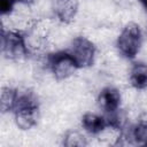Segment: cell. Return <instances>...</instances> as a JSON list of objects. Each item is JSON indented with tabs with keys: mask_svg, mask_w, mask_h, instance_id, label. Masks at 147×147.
<instances>
[{
	"mask_svg": "<svg viewBox=\"0 0 147 147\" xmlns=\"http://www.w3.org/2000/svg\"><path fill=\"white\" fill-rule=\"evenodd\" d=\"M130 136L134 144L147 146V122H140L132 126Z\"/></svg>",
	"mask_w": 147,
	"mask_h": 147,
	"instance_id": "cell-11",
	"label": "cell"
},
{
	"mask_svg": "<svg viewBox=\"0 0 147 147\" xmlns=\"http://www.w3.org/2000/svg\"><path fill=\"white\" fill-rule=\"evenodd\" d=\"M82 126L90 134H99L109 126V123L107 117L105 116H100L93 113H86L82 117Z\"/></svg>",
	"mask_w": 147,
	"mask_h": 147,
	"instance_id": "cell-8",
	"label": "cell"
},
{
	"mask_svg": "<svg viewBox=\"0 0 147 147\" xmlns=\"http://www.w3.org/2000/svg\"><path fill=\"white\" fill-rule=\"evenodd\" d=\"M140 1V3L142 5V7L146 9V11H147V0H139Z\"/></svg>",
	"mask_w": 147,
	"mask_h": 147,
	"instance_id": "cell-15",
	"label": "cell"
},
{
	"mask_svg": "<svg viewBox=\"0 0 147 147\" xmlns=\"http://www.w3.org/2000/svg\"><path fill=\"white\" fill-rule=\"evenodd\" d=\"M68 51L75 59L79 69L93 65L95 59V46L86 37L78 36L74 38Z\"/></svg>",
	"mask_w": 147,
	"mask_h": 147,
	"instance_id": "cell-5",
	"label": "cell"
},
{
	"mask_svg": "<svg viewBox=\"0 0 147 147\" xmlns=\"http://www.w3.org/2000/svg\"><path fill=\"white\" fill-rule=\"evenodd\" d=\"M129 80L132 87L136 90L147 88V64L137 62L132 65L129 75Z\"/></svg>",
	"mask_w": 147,
	"mask_h": 147,
	"instance_id": "cell-9",
	"label": "cell"
},
{
	"mask_svg": "<svg viewBox=\"0 0 147 147\" xmlns=\"http://www.w3.org/2000/svg\"><path fill=\"white\" fill-rule=\"evenodd\" d=\"M1 51L8 60H21L28 55V46L24 36L15 30L2 29L1 33Z\"/></svg>",
	"mask_w": 147,
	"mask_h": 147,
	"instance_id": "cell-4",
	"label": "cell"
},
{
	"mask_svg": "<svg viewBox=\"0 0 147 147\" xmlns=\"http://www.w3.org/2000/svg\"><path fill=\"white\" fill-rule=\"evenodd\" d=\"M121 93L117 88L107 86L103 87L98 95V105L106 113H113L118 110L121 105Z\"/></svg>",
	"mask_w": 147,
	"mask_h": 147,
	"instance_id": "cell-7",
	"label": "cell"
},
{
	"mask_svg": "<svg viewBox=\"0 0 147 147\" xmlns=\"http://www.w3.org/2000/svg\"><path fill=\"white\" fill-rule=\"evenodd\" d=\"M17 1L16 0H0V11L1 15H9L13 9L14 6Z\"/></svg>",
	"mask_w": 147,
	"mask_h": 147,
	"instance_id": "cell-13",
	"label": "cell"
},
{
	"mask_svg": "<svg viewBox=\"0 0 147 147\" xmlns=\"http://www.w3.org/2000/svg\"><path fill=\"white\" fill-rule=\"evenodd\" d=\"M18 98V92L11 87H2L1 91V111L9 113L13 111Z\"/></svg>",
	"mask_w": 147,
	"mask_h": 147,
	"instance_id": "cell-10",
	"label": "cell"
},
{
	"mask_svg": "<svg viewBox=\"0 0 147 147\" xmlns=\"http://www.w3.org/2000/svg\"><path fill=\"white\" fill-rule=\"evenodd\" d=\"M13 113L16 125L21 130H30L37 124L39 117L38 99L32 92L18 93L17 102Z\"/></svg>",
	"mask_w": 147,
	"mask_h": 147,
	"instance_id": "cell-1",
	"label": "cell"
},
{
	"mask_svg": "<svg viewBox=\"0 0 147 147\" xmlns=\"http://www.w3.org/2000/svg\"><path fill=\"white\" fill-rule=\"evenodd\" d=\"M64 146H86L87 141L83 134L77 131H69L63 138Z\"/></svg>",
	"mask_w": 147,
	"mask_h": 147,
	"instance_id": "cell-12",
	"label": "cell"
},
{
	"mask_svg": "<svg viewBox=\"0 0 147 147\" xmlns=\"http://www.w3.org/2000/svg\"><path fill=\"white\" fill-rule=\"evenodd\" d=\"M47 67L57 80H64L71 77L79 69L69 51H57L48 54Z\"/></svg>",
	"mask_w": 147,
	"mask_h": 147,
	"instance_id": "cell-3",
	"label": "cell"
},
{
	"mask_svg": "<svg viewBox=\"0 0 147 147\" xmlns=\"http://www.w3.org/2000/svg\"><path fill=\"white\" fill-rule=\"evenodd\" d=\"M141 42L142 36L140 26L134 22H130L125 24V26L121 31L116 40V47L123 57L132 60L139 53Z\"/></svg>",
	"mask_w": 147,
	"mask_h": 147,
	"instance_id": "cell-2",
	"label": "cell"
},
{
	"mask_svg": "<svg viewBox=\"0 0 147 147\" xmlns=\"http://www.w3.org/2000/svg\"><path fill=\"white\" fill-rule=\"evenodd\" d=\"M52 10L55 17L62 23H71L77 13L79 7L78 0H51Z\"/></svg>",
	"mask_w": 147,
	"mask_h": 147,
	"instance_id": "cell-6",
	"label": "cell"
},
{
	"mask_svg": "<svg viewBox=\"0 0 147 147\" xmlns=\"http://www.w3.org/2000/svg\"><path fill=\"white\" fill-rule=\"evenodd\" d=\"M16 1L20 3H23V5H32L36 0H16Z\"/></svg>",
	"mask_w": 147,
	"mask_h": 147,
	"instance_id": "cell-14",
	"label": "cell"
}]
</instances>
